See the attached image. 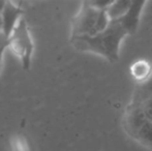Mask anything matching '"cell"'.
<instances>
[{
    "label": "cell",
    "instance_id": "15",
    "mask_svg": "<svg viewBox=\"0 0 152 151\" xmlns=\"http://www.w3.org/2000/svg\"><path fill=\"white\" fill-rule=\"evenodd\" d=\"M2 29H3V22H2V16L0 14V31H2Z\"/></svg>",
    "mask_w": 152,
    "mask_h": 151
},
{
    "label": "cell",
    "instance_id": "11",
    "mask_svg": "<svg viewBox=\"0 0 152 151\" xmlns=\"http://www.w3.org/2000/svg\"><path fill=\"white\" fill-rule=\"evenodd\" d=\"M140 106L146 119L152 122V96L148 97L145 101H143L142 103H140Z\"/></svg>",
    "mask_w": 152,
    "mask_h": 151
},
{
    "label": "cell",
    "instance_id": "7",
    "mask_svg": "<svg viewBox=\"0 0 152 151\" xmlns=\"http://www.w3.org/2000/svg\"><path fill=\"white\" fill-rule=\"evenodd\" d=\"M132 1L129 0H119V1H112V3L108 6L106 12L108 15L110 21H118L123 18L129 10Z\"/></svg>",
    "mask_w": 152,
    "mask_h": 151
},
{
    "label": "cell",
    "instance_id": "9",
    "mask_svg": "<svg viewBox=\"0 0 152 151\" xmlns=\"http://www.w3.org/2000/svg\"><path fill=\"white\" fill-rule=\"evenodd\" d=\"M152 96V74L145 82L138 84L134 89L132 103L140 104L146 98Z\"/></svg>",
    "mask_w": 152,
    "mask_h": 151
},
{
    "label": "cell",
    "instance_id": "3",
    "mask_svg": "<svg viewBox=\"0 0 152 151\" xmlns=\"http://www.w3.org/2000/svg\"><path fill=\"white\" fill-rule=\"evenodd\" d=\"M10 44L14 47L17 54L20 56L22 60V64L25 69H28L30 65L31 54L33 51V44L29 34L28 28L25 20H21L18 26L12 32V36L10 38Z\"/></svg>",
    "mask_w": 152,
    "mask_h": 151
},
{
    "label": "cell",
    "instance_id": "16",
    "mask_svg": "<svg viewBox=\"0 0 152 151\" xmlns=\"http://www.w3.org/2000/svg\"><path fill=\"white\" fill-rule=\"evenodd\" d=\"M0 69H1V64H0Z\"/></svg>",
    "mask_w": 152,
    "mask_h": 151
},
{
    "label": "cell",
    "instance_id": "12",
    "mask_svg": "<svg viewBox=\"0 0 152 151\" xmlns=\"http://www.w3.org/2000/svg\"><path fill=\"white\" fill-rule=\"evenodd\" d=\"M8 46H10V39L6 38L3 31H0V49L4 48V47H8Z\"/></svg>",
    "mask_w": 152,
    "mask_h": 151
},
{
    "label": "cell",
    "instance_id": "2",
    "mask_svg": "<svg viewBox=\"0 0 152 151\" xmlns=\"http://www.w3.org/2000/svg\"><path fill=\"white\" fill-rule=\"evenodd\" d=\"M110 22L106 10L93 7L88 1L83 2L78 15L72 21V37L96 35L106 30Z\"/></svg>",
    "mask_w": 152,
    "mask_h": 151
},
{
    "label": "cell",
    "instance_id": "5",
    "mask_svg": "<svg viewBox=\"0 0 152 151\" xmlns=\"http://www.w3.org/2000/svg\"><path fill=\"white\" fill-rule=\"evenodd\" d=\"M23 14V10L20 6H17L16 3H12L10 1H6V5L4 10L2 12V22H3V31L4 35L7 39H10L12 32L20 23L21 16Z\"/></svg>",
    "mask_w": 152,
    "mask_h": 151
},
{
    "label": "cell",
    "instance_id": "14",
    "mask_svg": "<svg viewBox=\"0 0 152 151\" xmlns=\"http://www.w3.org/2000/svg\"><path fill=\"white\" fill-rule=\"evenodd\" d=\"M6 49V47L4 48H1L0 49V64H1V61H2V56H3V53H4V50Z\"/></svg>",
    "mask_w": 152,
    "mask_h": 151
},
{
    "label": "cell",
    "instance_id": "13",
    "mask_svg": "<svg viewBox=\"0 0 152 151\" xmlns=\"http://www.w3.org/2000/svg\"><path fill=\"white\" fill-rule=\"evenodd\" d=\"M5 5H6V1H0V14H2Z\"/></svg>",
    "mask_w": 152,
    "mask_h": 151
},
{
    "label": "cell",
    "instance_id": "8",
    "mask_svg": "<svg viewBox=\"0 0 152 151\" xmlns=\"http://www.w3.org/2000/svg\"><path fill=\"white\" fill-rule=\"evenodd\" d=\"M152 74V67L148 62L144 60H139L134 62L132 66V75L138 84L145 82Z\"/></svg>",
    "mask_w": 152,
    "mask_h": 151
},
{
    "label": "cell",
    "instance_id": "10",
    "mask_svg": "<svg viewBox=\"0 0 152 151\" xmlns=\"http://www.w3.org/2000/svg\"><path fill=\"white\" fill-rule=\"evenodd\" d=\"M134 139L137 140L143 146L152 150V122L147 120L143 124V126L139 129Z\"/></svg>",
    "mask_w": 152,
    "mask_h": 151
},
{
    "label": "cell",
    "instance_id": "4",
    "mask_svg": "<svg viewBox=\"0 0 152 151\" xmlns=\"http://www.w3.org/2000/svg\"><path fill=\"white\" fill-rule=\"evenodd\" d=\"M147 121L146 117L141 109L140 104L132 103L128 106L125 114V120H124V126L125 131L132 138H134L139 129L143 126Z\"/></svg>",
    "mask_w": 152,
    "mask_h": 151
},
{
    "label": "cell",
    "instance_id": "1",
    "mask_svg": "<svg viewBox=\"0 0 152 151\" xmlns=\"http://www.w3.org/2000/svg\"><path fill=\"white\" fill-rule=\"evenodd\" d=\"M128 32L119 21H111L108 28L93 36L72 37V42L80 51H88L104 57L111 62L119 59L120 44Z\"/></svg>",
    "mask_w": 152,
    "mask_h": 151
},
{
    "label": "cell",
    "instance_id": "6",
    "mask_svg": "<svg viewBox=\"0 0 152 151\" xmlns=\"http://www.w3.org/2000/svg\"><path fill=\"white\" fill-rule=\"evenodd\" d=\"M145 5V1H132L127 14L120 20H118L127 30L128 34H132L137 31L140 23V17L142 14L143 7Z\"/></svg>",
    "mask_w": 152,
    "mask_h": 151
}]
</instances>
